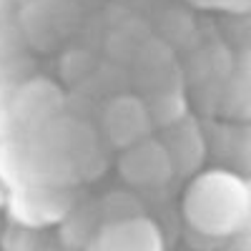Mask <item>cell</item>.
Listing matches in <instances>:
<instances>
[{
    "instance_id": "obj_1",
    "label": "cell",
    "mask_w": 251,
    "mask_h": 251,
    "mask_svg": "<svg viewBox=\"0 0 251 251\" xmlns=\"http://www.w3.org/2000/svg\"><path fill=\"white\" fill-rule=\"evenodd\" d=\"M181 211L186 224L206 239H231L249 226L251 191L249 183L231 171L214 169L191 176Z\"/></svg>"
},
{
    "instance_id": "obj_2",
    "label": "cell",
    "mask_w": 251,
    "mask_h": 251,
    "mask_svg": "<svg viewBox=\"0 0 251 251\" xmlns=\"http://www.w3.org/2000/svg\"><path fill=\"white\" fill-rule=\"evenodd\" d=\"M118 174L133 188H158L171 181L174 166L163 149V143L149 136L133 146L121 149Z\"/></svg>"
},
{
    "instance_id": "obj_3",
    "label": "cell",
    "mask_w": 251,
    "mask_h": 251,
    "mask_svg": "<svg viewBox=\"0 0 251 251\" xmlns=\"http://www.w3.org/2000/svg\"><path fill=\"white\" fill-rule=\"evenodd\" d=\"M83 251H166L163 234L149 216L100 224Z\"/></svg>"
},
{
    "instance_id": "obj_4",
    "label": "cell",
    "mask_w": 251,
    "mask_h": 251,
    "mask_svg": "<svg viewBox=\"0 0 251 251\" xmlns=\"http://www.w3.org/2000/svg\"><path fill=\"white\" fill-rule=\"evenodd\" d=\"M10 208L20 224L48 226L63 221L73 208V194L60 186H20L10 194Z\"/></svg>"
},
{
    "instance_id": "obj_5",
    "label": "cell",
    "mask_w": 251,
    "mask_h": 251,
    "mask_svg": "<svg viewBox=\"0 0 251 251\" xmlns=\"http://www.w3.org/2000/svg\"><path fill=\"white\" fill-rule=\"evenodd\" d=\"M151 111L133 96H121L108 103L103 113V128L116 149L133 146L151 136Z\"/></svg>"
},
{
    "instance_id": "obj_6",
    "label": "cell",
    "mask_w": 251,
    "mask_h": 251,
    "mask_svg": "<svg viewBox=\"0 0 251 251\" xmlns=\"http://www.w3.org/2000/svg\"><path fill=\"white\" fill-rule=\"evenodd\" d=\"M161 143L171 158L174 174H199V166L203 163V141L191 126H183V121L178 118L169 131V141Z\"/></svg>"
},
{
    "instance_id": "obj_7",
    "label": "cell",
    "mask_w": 251,
    "mask_h": 251,
    "mask_svg": "<svg viewBox=\"0 0 251 251\" xmlns=\"http://www.w3.org/2000/svg\"><path fill=\"white\" fill-rule=\"evenodd\" d=\"M188 3L203 10H224V13H241L249 8V0H188Z\"/></svg>"
},
{
    "instance_id": "obj_8",
    "label": "cell",
    "mask_w": 251,
    "mask_h": 251,
    "mask_svg": "<svg viewBox=\"0 0 251 251\" xmlns=\"http://www.w3.org/2000/svg\"><path fill=\"white\" fill-rule=\"evenodd\" d=\"M0 201H3V183H0Z\"/></svg>"
}]
</instances>
